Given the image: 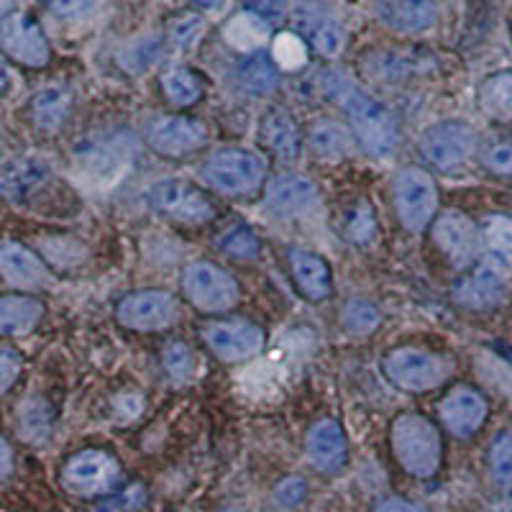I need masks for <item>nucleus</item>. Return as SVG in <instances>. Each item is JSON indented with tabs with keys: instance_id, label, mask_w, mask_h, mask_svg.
I'll list each match as a JSON object with an SVG mask.
<instances>
[{
	"instance_id": "a19ab883",
	"label": "nucleus",
	"mask_w": 512,
	"mask_h": 512,
	"mask_svg": "<svg viewBox=\"0 0 512 512\" xmlns=\"http://www.w3.org/2000/svg\"><path fill=\"white\" fill-rule=\"evenodd\" d=\"M18 431L24 433L26 441L41 443L49 436V415L44 413L41 402H24L18 408Z\"/></svg>"
},
{
	"instance_id": "f03ea898",
	"label": "nucleus",
	"mask_w": 512,
	"mask_h": 512,
	"mask_svg": "<svg viewBox=\"0 0 512 512\" xmlns=\"http://www.w3.org/2000/svg\"><path fill=\"white\" fill-rule=\"evenodd\" d=\"M390 446L402 472L415 479L436 477L443 464V438L438 425L415 410L392 420Z\"/></svg>"
},
{
	"instance_id": "aec40b11",
	"label": "nucleus",
	"mask_w": 512,
	"mask_h": 512,
	"mask_svg": "<svg viewBox=\"0 0 512 512\" xmlns=\"http://www.w3.org/2000/svg\"><path fill=\"white\" fill-rule=\"evenodd\" d=\"M259 139L280 162L292 164L303 157V131L287 108H269L259 123Z\"/></svg>"
},
{
	"instance_id": "a878e982",
	"label": "nucleus",
	"mask_w": 512,
	"mask_h": 512,
	"mask_svg": "<svg viewBox=\"0 0 512 512\" xmlns=\"http://www.w3.org/2000/svg\"><path fill=\"white\" fill-rule=\"evenodd\" d=\"M47 313V305L39 297L26 292H6L0 300V333L8 338L29 336Z\"/></svg>"
},
{
	"instance_id": "412c9836",
	"label": "nucleus",
	"mask_w": 512,
	"mask_h": 512,
	"mask_svg": "<svg viewBox=\"0 0 512 512\" xmlns=\"http://www.w3.org/2000/svg\"><path fill=\"white\" fill-rule=\"evenodd\" d=\"M287 259H290L292 282L308 303H323L333 295V274L323 256L292 246Z\"/></svg>"
},
{
	"instance_id": "09e8293b",
	"label": "nucleus",
	"mask_w": 512,
	"mask_h": 512,
	"mask_svg": "<svg viewBox=\"0 0 512 512\" xmlns=\"http://www.w3.org/2000/svg\"><path fill=\"white\" fill-rule=\"evenodd\" d=\"M246 8L264 16L267 21H277L285 16V0H246Z\"/></svg>"
},
{
	"instance_id": "ddd939ff",
	"label": "nucleus",
	"mask_w": 512,
	"mask_h": 512,
	"mask_svg": "<svg viewBox=\"0 0 512 512\" xmlns=\"http://www.w3.org/2000/svg\"><path fill=\"white\" fill-rule=\"evenodd\" d=\"M208 139V123L190 116H162L146 128V144L164 159L192 157L205 149Z\"/></svg>"
},
{
	"instance_id": "9d476101",
	"label": "nucleus",
	"mask_w": 512,
	"mask_h": 512,
	"mask_svg": "<svg viewBox=\"0 0 512 512\" xmlns=\"http://www.w3.org/2000/svg\"><path fill=\"white\" fill-rule=\"evenodd\" d=\"M182 308L172 292L167 290H139L121 297L116 305V320L128 331L154 333L167 331L180 320Z\"/></svg>"
},
{
	"instance_id": "dca6fc26",
	"label": "nucleus",
	"mask_w": 512,
	"mask_h": 512,
	"mask_svg": "<svg viewBox=\"0 0 512 512\" xmlns=\"http://www.w3.org/2000/svg\"><path fill=\"white\" fill-rule=\"evenodd\" d=\"M320 203L318 187L313 180L303 175H280L274 177L264 190V208L282 221H297L315 213Z\"/></svg>"
},
{
	"instance_id": "9b49d317",
	"label": "nucleus",
	"mask_w": 512,
	"mask_h": 512,
	"mask_svg": "<svg viewBox=\"0 0 512 512\" xmlns=\"http://www.w3.org/2000/svg\"><path fill=\"white\" fill-rule=\"evenodd\" d=\"M121 479V466L108 451L85 448L64 461L62 484L77 497L108 495Z\"/></svg>"
},
{
	"instance_id": "a211bd4d",
	"label": "nucleus",
	"mask_w": 512,
	"mask_h": 512,
	"mask_svg": "<svg viewBox=\"0 0 512 512\" xmlns=\"http://www.w3.org/2000/svg\"><path fill=\"white\" fill-rule=\"evenodd\" d=\"M0 272L8 287L18 292H39L52 285V269L36 251L21 241L6 239L0 246Z\"/></svg>"
},
{
	"instance_id": "f8f14e48",
	"label": "nucleus",
	"mask_w": 512,
	"mask_h": 512,
	"mask_svg": "<svg viewBox=\"0 0 512 512\" xmlns=\"http://www.w3.org/2000/svg\"><path fill=\"white\" fill-rule=\"evenodd\" d=\"M0 44L11 62L41 70L52 62V47H49L47 34L36 24V18L24 11H13L3 16L0 24Z\"/></svg>"
},
{
	"instance_id": "f704fd0d",
	"label": "nucleus",
	"mask_w": 512,
	"mask_h": 512,
	"mask_svg": "<svg viewBox=\"0 0 512 512\" xmlns=\"http://www.w3.org/2000/svg\"><path fill=\"white\" fill-rule=\"evenodd\" d=\"M489 477L497 489L512 495V431H500L487 451Z\"/></svg>"
},
{
	"instance_id": "603ef678",
	"label": "nucleus",
	"mask_w": 512,
	"mask_h": 512,
	"mask_svg": "<svg viewBox=\"0 0 512 512\" xmlns=\"http://www.w3.org/2000/svg\"><path fill=\"white\" fill-rule=\"evenodd\" d=\"M11 461H13V454H11V443H8V438L3 441V477H11Z\"/></svg>"
},
{
	"instance_id": "7c9ffc66",
	"label": "nucleus",
	"mask_w": 512,
	"mask_h": 512,
	"mask_svg": "<svg viewBox=\"0 0 512 512\" xmlns=\"http://www.w3.org/2000/svg\"><path fill=\"white\" fill-rule=\"evenodd\" d=\"M484 236V259L495 262L505 272H512V218L510 216H487L482 221Z\"/></svg>"
},
{
	"instance_id": "3c124183",
	"label": "nucleus",
	"mask_w": 512,
	"mask_h": 512,
	"mask_svg": "<svg viewBox=\"0 0 512 512\" xmlns=\"http://www.w3.org/2000/svg\"><path fill=\"white\" fill-rule=\"evenodd\" d=\"M190 3L200 11H218V8L226 6V0H190Z\"/></svg>"
},
{
	"instance_id": "4468645a",
	"label": "nucleus",
	"mask_w": 512,
	"mask_h": 512,
	"mask_svg": "<svg viewBox=\"0 0 512 512\" xmlns=\"http://www.w3.org/2000/svg\"><path fill=\"white\" fill-rule=\"evenodd\" d=\"M203 341L218 361L244 364L262 354L267 346V333L251 320H221L203 328Z\"/></svg>"
},
{
	"instance_id": "37998d69",
	"label": "nucleus",
	"mask_w": 512,
	"mask_h": 512,
	"mask_svg": "<svg viewBox=\"0 0 512 512\" xmlns=\"http://www.w3.org/2000/svg\"><path fill=\"white\" fill-rule=\"evenodd\" d=\"M482 164L492 175H512V141L497 139L489 141L482 149Z\"/></svg>"
},
{
	"instance_id": "c03bdc74",
	"label": "nucleus",
	"mask_w": 512,
	"mask_h": 512,
	"mask_svg": "<svg viewBox=\"0 0 512 512\" xmlns=\"http://www.w3.org/2000/svg\"><path fill=\"white\" fill-rule=\"evenodd\" d=\"M305 497H308V482L303 477H287L274 487V502L282 510H292V507L303 505Z\"/></svg>"
},
{
	"instance_id": "423d86ee",
	"label": "nucleus",
	"mask_w": 512,
	"mask_h": 512,
	"mask_svg": "<svg viewBox=\"0 0 512 512\" xmlns=\"http://www.w3.org/2000/svg\"><path fill=\"white\" fill-rule=\"evenodd\" d=\"M182 295L200 313L218 315L241 303V285L221 264L195 259L182 272Z\"/></svg>"
},
{
	"instance_id": "1a4fd4ad",
	"label": "nucleus",
	"mask_w": 512,
	"mask_h": 512,
	"mask_svg": "<svg viewBox=\"0 0 512 512\" xmlns=\"http://www.w3.org/2000/svg\"><path fill=\"white\" fill-rule=\"evenodd\" d=\"M431 239L451 267L472 269L484 256L482 226L461 210H443L431 226Z\"/></svg>"
},
{
	"instance_id": "2f4dec72",
	"label": "nucleus",
	"mask_w": 512,
	"mask_h": 512,
	"mask_svg": "<svg viewBox=\"0 0 512 512\" xmlns=\"http://www.w3.org/2000/svg\"><path fill=\"white\" fill-rule=\"evenodd\" d=\"M162 93L177 108H190L203 98V77L190 67H169L162 75Z\"/></svg>"
},
{
	"instance_id": "4c0bfd02",
	"label": "nucleus",
	"mask_w": 512,
	"mask_h": 512,
	"mask_svg": "<svg viewBox=\"0 0 512 512\" xmlns=\"http://www.w3.org/2000/svg\"><path fill=\"white\" fill-rule=\"evenodd\" d=\"M272 59L280 70H303L305 64H308V41L300 34H292V31L277 34L272 41Z\"/></svg>"
},
{
	"instance_id": "5701e85b",
	"label": "nucleus",
	"mask_w": 512,
	"mask_h": 512,
	"mask_svg": "<svg viewBox=\"0 0 512 512\" xmlns=\"http://www.w3.org/2000/svg\"><path fill=\"white\" fill-rule=\"evenodd\" d=\"M49 177H52V172H49V167L41 159L16 157L3 167L0 185H3V195H6L8 203L21 205L34 198L36 192L47 185Z\"/></svg>"
},
{
	"instance_id": "a18cd8bd",
	"label": "nucleus",
	"mask_w": 512,
	"mask_h": 512,
	"mask_svg": "<svg viewBox=\"0 0 512 512\" xmlns=\"http://www.w3.org/2000/svg\"><path fill=\"white\" fill-rule=\"evenodd\" d=\"M98 0H47V8L59 21H82L95 11Z\"/></svg>"
},
{
	"instance_id": "ea45409f",
	"label": "nucleus",
	"mask_w": 512,
	"mask_h": 512,
	"mask_svg": "<svg viewBox=\"0 0 512 512\" xmlns=\"http://www.w3.org/2000/svg\"><path fill=\"white\" fill-rule=\"evenodd\" d=\"M162 367L167 369V374L175 379V382H187V379L195 374V367H198L195 351H192L190 344H185V341H172V344L164 346L162 351Z\"/></svg>"
},
{
	"instance_id": "f3484780",
	"label": "nucleus",
	"mask_w": 512,
	"mask_h": 512,
	"mask_svg": "<svg viewBox=\"0 0 512 512\" xmlns=\"http://www.w3.org/2000/svg\"><path fill=\"white\" fill-rule=\"evenodd\" d=\"M487 400L479 390L469 384H459L438 402V418L443 428L459 441L477 436L487 420Z\"/></svg>"
},
{
	"instance_id": "72a5a7b5",
	"label": "nucleus",
	"mask_w": 512,
	"mask_h": 512,
	"mask_svg": "<svg viewBox=\"0 0 512 512\" xmlns=\"http://www.w3.org/2000/svg\"><path fill=\"white\" fill-rule=\"evenodd\" d=\"M379 223L369 200H356L344 213V236L354 246H369L377 239Z\"/></svg>"
},
{
	"instance_id": "cd10ccee",
	"label": "nucleus",
	"mask_w": 512,
	"mask_h": 512,
	"mask_svg": "<svg viewBox=\"0 0 512 512\" xmlns=\"http://www.w3.org/2000/svg\"><path fill=\"white\" fill-rule=\"evenodd\" d=\"M308 144L315 157L328 159V162L351 157L356 152V146H359L351 126L333 121V118H318V121L310 123Z\"/></svg>"
},
{
	"instance_id": "c756f323",
	"label": "nucleus",
	"mask_w": 512,
	"mask_h": 512,
	"mask_svg": "<svg viewBox=\"0 0 512 512\" xmlns=\"http://www.w3.org/2000/svg\"><path fill=\"white\" fill-rule=\"evenodd\" d=\"M479 111L495 123H512V70L484 77L477 90Z\"/></svg>"
},
{
	"instance_id": "6e6552de",
	"label": "nucleus",
	"mask_w": 512,
	"mask_h": 512,
	"mask_svg": "<svg viewBox=\"0 0 512 512\" xmlns=\"http://www.w3.org/2000/svg\"><path fill=\"white\" fill-rule=\"evenodd\" d=\"M420 157L441 172H459L477 152V134L464 118H446L425 128L418 141Z\"/></svg>"
},
{
	"instance_id": "79ce46f5",
	"label": "nucleus",
	"mask_w": 512,
	"mask_h": 512,
	"mask_svg": "<svg viewBox=\"0 0 512 512\" xmlns=\"http://www.w3.org/2000/svg\"><path fill=\"white\" fill-rule=\"evenodd\" d=\"M203 29V16H198V13H180V16H175L169 21L167 36L177 49H190L192 44L203 36Z\"/></svg>"
},
{
	"instance_id": "39448f33",
	"label": "nucleus",
	"mask_w": 512,
	"mask_h": 512,
	"mask_svg": "<svg viewBox=\"0 0 512 512\" xmlns=\"http://www.w3.org/2000/svg\"><path fill=\"white\" fill-rule=\"evenodd\" d=\"M454 364L441 354L433 351L415 349V346H402L392 349L382 359L384 379L402 392L420 395V392L438 390L441 384L448 382Z\"/></svg>"
},
{
	"instance_id": "7ed1b4c3",
	"label": "nucleus",
	"mask_w": 512,
	"mask_h": 512,
	"mask_svg": "<svg viewBox=\"0 0 512 512\" xmlns=\"http://www.w3.org/2000/svg\"><path fill=\"white\" fill-rule=\"evenodd\" d=\"M205 185L233 200L254 198L267 182V159L246 146H221L200 167Z\"/></svg>"
},
{
	"instance_id": "2eb2a0df",
	"label": "nucleus",
	"mask_w": 512,
	"mask_h": 512,
	"mask_svg": "<svg viewBox=\"0 0 512 512\" xmlns=\"http://www.w3.org/2000/svg\"><path fill=\"white\" fill-rule=\"evenodd\" d=\"M510 272L497 267L489 259H479L469 274H464L454 285V300L464 310H474V313H487L502 305L505 300V285Z\"/></svg>"
},
{
	"instance_id": "c9c22d12",
	"label": "nucleus",
	"mask_w": 512,
	"mask_h": 512,
	"mask_svg": "<svg viewBox=\"0 0 512 512\" xmlns=\"http://www.w3.org/2000/svg\"><path fill=\"white\" fill-rule=\"evenodd\" d=\"M382 326V310L369 300H351L341 310V328L349 336H372Z\"/></svg>"
},
{
	"instance_id": "20e7f679",
	"label": "nucleus",
	"mask_w": 512,
	"mask_h": 512,
	"mask_svg": "<svg viewBox=\"0 0 512 512\" xmlns=\"http://www.w3.org/2000/svg\"><path fill=\"white\" fill-rule=\"evenodd\" d=\"M392 208L400 221V226L408 233H423L433 226L438 218V205H441V192L431 172L420 167H405L392 177Z\"/></svg>"
},
{
	"instance_id": "8fccbe9b",
	"label": "nucleus",
	"mask_w": 512,
	"mask_h": 512,
	"mask_svg": "<svg viewBox=\"0 0 512 512\" xmlns=\"http://www.w3.org/2000/svg\"><path fill=\"white\" fill-rule=\"evenodd\" d=\"M372 512H425L418 502H410L405 497H384L374 505Z\"/></svg>"
},
{
	"instance_id": "49530a36",
	"label": "nucleus",
	"mask_w": 512,
	"mask_h": 512,
	"mask_svg": "<svg viewBox=\"0 0 512 512\" xmlns=\"http://www.w3.org/2000/svg\"><path fill=\"white\" fill-rule=\"evenodd\" d=\"M21 372H24V359L16 349L6 346L0 351V390H3V395L13 390V384L21 377Z\"/></svg>"
},
{
	"instance_id": "6ab92c4d",
	"label": "nucleus",
	"mask_w": 512,
	"mask_h": 512,
	"mask_svg": "<svg viewBox=\"0 0 512 512\" xmlns=\"http://www.w3.org/2000/svg\"><path fill=\"white\" fill-rule=\"evenodd\" d=\"M305 456L310 466L320 474H336L344 469L349 456V443L341 423L333 418H323L308 428L305 436Z\"/></svg>"
},
{
	"instance_id": "4be33fe9",
	"label": "nucleus",
	"mask_w": 512,
	"mask_h": 512,
	"mask_svg": "<svg viewBox=\"0 0 512 512\" xmlns=\"http://www.w3.org/2000/svg\"><path fill=\"white\" fill-rule=\"evenodd\" d=\"M377 18L397 34H420L438 18V0H377Z\"/></svg>"
},
{
	"instance_id": "473e14b6",
	"label": "nucleus",
	"mask_w": 512,
	"mask_h": 512,
	"mask_svg": "<svg viewBox=\"0 0 512 512\" xmlns=\"http://www.w3.org/2000/svg\"><path fill=\"white\" fill-rule=\"evenodd\" d=\"M216 249L223 256L233 259V262H256L259 254H262V241L254 233V228L246 226V223H233L226 231L218 233Z\"/></svg>"
},
{
	"instance_id": "393cba45",
	"label": "nucleus",
	"mask_w": 512,
	"mask_h": 512,
	"mask_svg": "<svg viewBox=\"0 0 512 512\" xmlns=\"http://www.w3.org/2000/svg\"><path fill=\"white\" fill-rule=\"evenodd\" d=\"M72 108H75V95L64 85H49L39 90L29 103V116L39 131L44 134H57L64 123L70 121Z\"/></svg>"
},
{
	"instance_id": "e433bc0d",
	"label": "nucleus",
	"mask_w": 512,
	"mask_h": 512,
	"mask_svg": "<svg viewBox=\"0 0 512 512\" xmlns=\"http://www.w3.org/2000/svg\"><path fill=\"white\" fill-rule=\"evenodd\" d=\"M367 67L379 80H397V77H410L425 64L423 59L408 52H377L367 59Z\"/></svg>"
},
{
	"instance_id": "bb28decb",
	"label": "nucleus",
	"mask_w": 512,
	"mask_h": 512,
	"mask_svg": "<svg viewBox=\"0 0 512 512\" xmlns=\"http://www.w3.org/2000/svg\"><path fill=\"white\" fill-rule=\"evenodd\" d=\"M269 36H272V21L249 11V8L233 13L228 18V24L223 26V39L228 41V47H233L244 57L264 52V47L269 44Z\"/></svg>"
},
{
	"instance_id": "58836bf2",
	"label": "nucleus",
	"mask_w": 512,
	"mask_h": 512,
	"mask_svg": "<svg viewBox=\"0 0 512 512\" xmlns=\"http://www.w3.org/2000/svg\"><path fill=\"white\" fill-rule=\"evenodd\" d=\"M159 52H162V39L159 36H144V39L131 41L126 49H121L118 54V64H121L126 72H146L159 59Z\"/></svg>"
},
{
	"instance_id": "f257e3e1",
	"label": "nucleus",
	"mask_w": 512,
	"mask_h": 512,
	"mask_svg": "<svg viewBox=\"0 0 512 512\" xmlns=\"http://www.w3.org/2000/svg\"><path fill=\"white\" fill-rule=\"evenodd\" d=\"M326 93L349 116V126L354 131L359 149H364L374 159H387L397 152L400 126H397L395 113L382 100L364 93V90L341 80V77H336V82H328Z\"/></svg>"
},
{
	"instance_id": "c85d7f7f",
	"label": "nucleus",
	"mask_w": 512,
	"mask_h": 512,
	"mask_svg": "<svg viewBox=\"0 0 512 512\" xmlns=\"http://www.w3.org/2000/svg\"><path fill=\"white\" fill-rule=\"evenodd\" d=\"M236 80L241 88L254 98H267L280 85V67L274 64L272 54L256 52L249 54L236 67Z\"/></svg>"
},
{
	"instance_id": "0eeeda50",
	"label": "nucleus",
	"mask_w": 512,
	"mask_h": 512,
	"mask_svg": "<svg viewBox=\"0 0 512 512\" xmlns=\"http://www.w3.org/2000/svg\"><path fill=\"white\" fill-rule=\"evenodd\" d=\"M146 203L162 218L180 223V226H205L216 221V203L182 177H164L146 190Z\"/></svg>"
},
{
	"instance_id": "de8ad7c7",
	"label": "nucleus",
	"mask_w": 512,
	"mask_h": 512,
	"mask_svg": "<svg viewBox=\"0 0 512 512\" xmlns=\"http://www.w3.org/2000/svg\"><path fill=\"white\" fill-rule=\"evenodd\" d=\"M113 410L121 420H134L139 418L141 410H144V397L139 392H121L113 402Z\"/></svg>"
},
{
	"instance_id": "b1692460",
	"label": "nucleus",
	"mask_w": 512,
	"mask_h": 512,
	"mask_svg": "<svg viewBox=\"0 0 512 512\" xmlns=\"http://www.w3.org/2000/svg\"><path fill=\"white\" fill-rule=\"evenodd\" d=\"M300 36L308 41V47L315 49L320 57L336 59L346 47V31L336 18L320 11H300L295 16Z\"/></svg>"
}]
</instances>
